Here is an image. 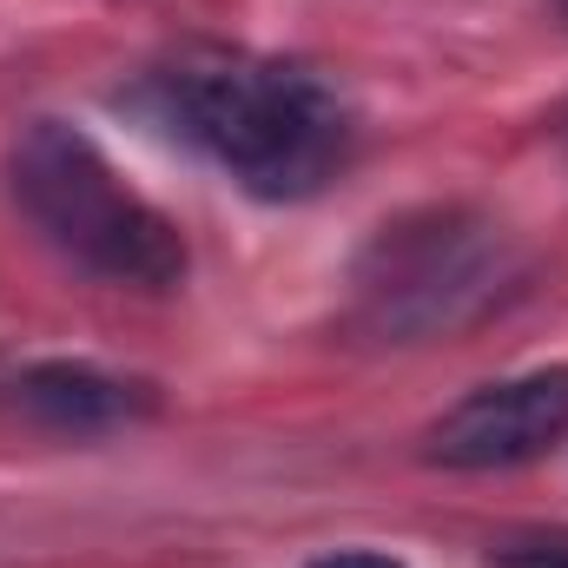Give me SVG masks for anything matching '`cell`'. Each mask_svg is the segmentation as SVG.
Returning a JSON list of instances; mask_svg holds the SVG:
<instances>
[{
  "instance_id": "obj_4",
  "label": "cell",
  "mask_w": 568,
  "mask_h": 568,
  "mask_svg": "<svg viewBox=\"0 0 568 568\" xmlns=\"http://www.w3.org/2000/svg\"><path fill=\"white\" fill-rule=\"evenodd\" d=\"M568 436V364H542L469 390L429 424V463L443 469H516Z\"/></svg>"
},
{
  "instance_id": "obj_8",
  "label": "cell",
  "mask_w": 568,
  "mask_h": 568,
  "mask_svg": "<svg viewBox=\"0 0 568 568\" xmlns=\"http://www.w3.org/2000/svg\"><path fill=\"white\" fill-rule=\"evenodd\" d=\"M556 7H562V20H568V0H556Z\"/></svg>"
},
{
  "instance_id": "obj_1",
  "label": "cell",
  "mask_w": 568,
  "mask_h": 568,
  "mask_svg": "<svg viewBox=\"0 0 568 568\" xmlns=\"http://www.w3.org/2000/svg\"><path fill=\"white\" fill-rule=\"evenodd\" d=\"M152 106L185 145L232 172L258 199L324 192L357 140V120L331 80L272 53L199 47L152 73Z\"/></svg>"
},
{
  "instance_id": "obj_3",
  "label": "cell",
  "mask_w": 568,
  "mask_h": 568,
  "mask_svg": "<svg viewBox=\"0 0 568 568\" xmlns=\"http://www.w3.org/2000/svg\"><path fill=\"white\" fill-rule=\"evenodd\" d=\"M509 278V252L489 219L463 205H429L390 219L357 258V324L410 344L429 331H456Z\"/></svg>"
},
{
  "instance_id": "obj_7",
  "label": "cell",
  "mask_w": 568,
  "mask_h": 568,
  "mask_svg": "<svg viewBox=\"0 0 568 568\" xmlns=\"http://www.w3.org/2000/svg\"><path fill=\"white\" fill-rule=\"evenodd\" d=\"M311 568H404V562L384 556V549H331V556H317Z\"/></svg>"
},
{
  "instance_id": "obj_5",
  "label": "cell",
  "mask_w": 568,
  "mask_h": 568,
  "mask_svg": "<svg viewBox=\"0 0 568 568\" xmlns=\"http://www.w3.org/2000/svg\"><path fill=\"white\" fill-rule=\"evenodd\" d=\"M13 404L33 424L60 429V436H100V429L133 424L152 397H145V384H133V377H113L100 364L53 357V364H33V371L13 377Z\"/></svg>"
},
{
  "instance_id": "obj_2",
  "label": "cell",
  "mask_w": 568,
  "mask_h": 568,
  "mask_svg": "<svg viewBox=\"0 0 568 568\" xmlns=\"http://www.w3.org/2000/svg\"><path fill=\"white\" fill-rule=\"evenodd\" d=\"M7 185H13L20 212L40 225V239L53 252H67L80 272L106 284H133V291H172L185 278L179 225L145 192H133L80 126L33 120L13 140Z\"/></svg>"
},
{
  "instance_id": "obj_6",
  "label": "cell",
  "mask_w": 568,
  "mask_h": 568,
  "mask_svg": "<svg viewBox=\"0 0 568 568\" xmlns=\"http://www.w3.org/2000/svg\"><path fill=\"white\" fill-rule=\"evenodd\" d=\"M489 568H568V542H516V549H496Z\"/></svg>"
}]
</instances>
